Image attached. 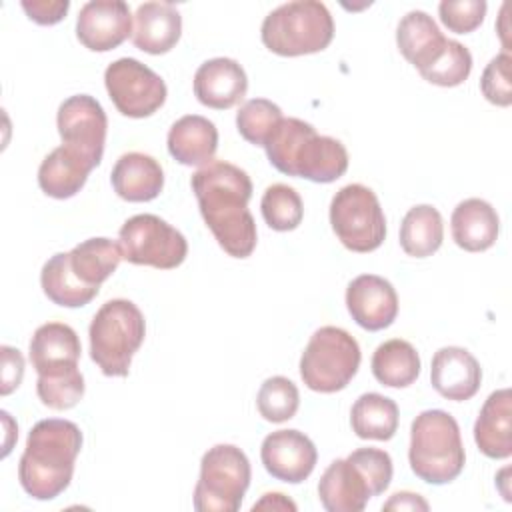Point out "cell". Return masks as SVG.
I'll return each mask as SVG.
<instances>
[{"label": "cell", "instance_id": "6da1fadb", "mask_svg": "<svg viewBox=\"0 0 512 512\" xmlns=\"http://www.w3.org/2000/svg\"><path fill=\"white\" fill-rule=\"evenodd\" d=\"M200 214L220 248L232 258H248L258 242L256 222L248 210L250 176L224 160H212L190 178Z\"/></svg>", "mask_w": 512, "mask_h": 512}, {"label": "cell", "instance_id": "7a4b0ae2", "mask_svg": "<svg viewBox=\"0 0 512 512\" xmlns=\"http://www.w3.org/2000/svg\"><path fill=\"white\" fill-rule=\"evenodd\" d=\"M80 448L82 432L74 422L64 418L36 422L18 462V480L24 492L36 500L60 496L70 486Z\"/></svg>", "mask_w": 512, "mask_h": 512}, {"label": "cell", "instance_id": "3957f363", "mask_svg": "<svg viewBox=\"0 0 512 512\" xmlns=\"http://www.w3.org/2000/svg\"><path fill=\"white\" fill-rule=\"evenodd\" d=\"M268 162L282 174L330 184L348 170V152L332 136H322L300 118H282L264 144Z\"/></svg>", "mask_w": 512, "mask_h": 512}, {"label": "cell", "instance_id": "277c9868", "mask_svg": "<svg viewBox=\"0 0 512 512\" xmlns=\"http://www.w3.org/2000/svg\"><path fill=\"white\" fill-rule=\"evenodd\" d=\"M408 462L412 472L428 484H448L464 470L466 454L460 426L444 410H424L410 426Z\"/></svg>", "mask_w": 512, "mask_h": 512}, {"label": "cell", "instance_id": "5b68a950", "mask_svg": "<svg viewBox=\"0 0 512 512\" xmlns=\"http://www.w3.org/2000/svg\"><path fill=\"white\" fill-rule=\"evenodd\" d=\"M88 336L90 358L100 372L104 376L124 378L146 336L144 314L126 298L108 300L94 314Z\"/></svg>", "mask_w": 512, "mask_h": 512}, {"label": "cell", "instance_id": "8992f818", "mask_svg": "<svg viewBox=\"0 0 512 512\" xmlns=\"http://www.w3.org/2000/svg\"><path fill=\"white\" fill-rule=\"evenodd\" d=\"M260 38L278 56L316 54L332 42L334 20L330 10L318 0L286 2L264 18Z\"/></svg>", "mask_w": 512, "mask_h": 512}, {"label": "cell", "instance_id": "52a82bcc", "mask_svg": "<svg viewBox=\"0 0 512 512\" xmlns=\"http://www.w3.org/2000/svg\"><path fill=\"white\" fill-rule=\"evenodd\" d=\"M360 358V346L350 332L322 326L310 336L300 356V378L314 392L334 394L356 376Z\"/></svg>", "mask_w": 512, "mask_h": 512}, {"label": "cell", "instance_id": "ba28073f", "mask_svg": "<svg viewBox=\"0 0 512 512\" xmlns=\"http://www.w3.org/2000/svg\"><path fill=\"white\" fill-rule=\"evenodd\" d=\"M248 456L234 444H216L200 460L192 502L198 512H236L250 486Z\"/></svg>", "mask_w": 512, "mask_h": 512}, {"label": "cell", "instance_id": "9c48e42d", "mask_svg": "<svg viewBox=\"0 0 512 512\" xmlns=\"http://www.w3.org/2000/svg\"><path fill=\"white\" fill-rule=\"evenodd\" d=\"M330 224L344 248L366 254L386 238V216L374 190L364 184L342 186L330 202Z\"/></svg>", "mask_w": 512, "mask_h": 512}, {"label": "cell", "instance_id": "30bf717a", "mask_svg": "<svg viewBox=\"0 0 512 512\" xmlns=\"http://www.w3.org/2000/svg\"><path fill=\"white\" fill-rule=\"evenodd\" d=\"M124 260L136 266L172 270L186 260L188 242L180 230L156 214L128 218L118 234Z\"/></svg>", "mask_w": 512, "mask_h": 512}, {"label": "cell", "instance_id": "8fae6325", "mask_svg": "<svg viewBox=\"0 0 512 512\" xmlns=\"http://www.w3.org/2000/svg\"><path fill=\"white\" fill-rule=\"evenodd\" d=\"M106 92L128 118H148L166 102L164 80L136 58H118L104 72Z\"/></svg>", "mask_w": 512, "mask_h": 512}, {"label": "cell", "instance_id": "7c38bea8", "mask_svg": "<svg viewBox=\"0 0 512 512\" xmlns=\"http://www.w3.org/2000/svg\"><path fill=\"white\" fill-rule=\"evenodd\" d=\"M56 126L62 146L82 158L92 170L102 162L108 118L96 98L88 94L66 98L58 108Z\"/></svg>", "mask_w": 512, "mask_h": 512}, {"label": "cell", "instance_id": "4fadbf2b", "mask_svg": "<svg viewBox=\"0 0 512 512\" xmlns=\"http://www.w3.org/2000/svg\"><path fill=\"white\" fill-rule=\"evenodd\" d=\"M260 460L272 478L286 484H300L314 472L318 450L300 430H276L262 440Z\"/></svg>", "mask_w": 512, "mask_h": 512}, {"label": "cell", "instance_id": "5bb4252c", "mask_svg": "<svg viewBox=\"0 0 512 512\" xmlns=\"http://www.w3.org/2000/svg\"><path fill=\"white\" fill-rule=\"evenodd\" d=\"M132 34V14L122 0L86 2L76 18V36L92 52L118 48Z\"/></svg>", "mask_w": 512, "mask_h": 512}, {"label": "cell", "instance_id": "9a60e30c", "mask_svg": "<svg viewBox=\"0 0 512 512\" xmlns=\"http://www.w3.org/2000/svg\"><path fill=\"white\" fill-rule=\"evenodd\" d=\"M346 308L360 328L378 332L396 320L398 294L386 278L360 274L346 288Z\"/></svg>", "mask_w": 512, "mask_h": 512}, {"label": "cell", "instance_id": "2e32d148", "mask_svg": "<svg viewBox=\"0 0 512 512\" xmlns=\"http://www.w3.org/2000/svg\"><path fill=\"white\" fill-rule=\"evenodd\" d=\"M430 382L442 398L464 402L480 390L482 368L466 348L444 346L432 356Z\"/></svg>", "mask_w": 512, "mask_h": 512}, {"label": "cell", "instance_id": "e0dca14e", "mask_svg": "<svg viewBox=\"0 0 512 512\" xmlns=\"http://www.w3.org/2000/svg\"><path fill=\"white\" fill-rule=\"evenodd\" d=\"M28 352L36 374L50 376L76 370L82 346L72 326L64 322H46L34 330Z\"/></svg>", "mask_w": 512, "mask_h": 512}, {"label": "cell", "instance_id": "ac0fdd59", "mask_svg": "<svg viewBox=\"0 0 512 512\" xmlns=\"http://www.w3.org/2000/svg\"><path fill=\"white\" fill-rule=\"evenodd\" d=\"M248 90L244 68L232 58H212L198 66L194 74V96L202 106L228 110L236 106Z\"/></svg>", "mask_w": 512, "mask_h": 512}, {"label": "cell", "instance_id": "d6986e66", "mask_svg": "<svg viewBox=\"0 0 512 512\" xmlns=\"http://www.w3.org/2000/svg\"><path fill=\"white\" fill-rule=\"evenodd\" d=\"M318 498L328 512H360L374 496L364 474L348 458H338L320 476Z\"/></svg>", "mask_w": 512, "mask_h": 512}, {"label": "cell", "instance_id": "ffe728a7", "mask_svg": "<svg viewBox=\"0 0 512 512\" xmlns=\"http://www.w3.org/2000/svg\"><path fill=\"white\" fill-rule=\"evenodd\" d=\"M182 34V16L170 2H144L136 8L132 42L146 54L170 52Z\"/></svg>", "mask_w": 512, "mask_h": 512}, {"label": "cell", "instance_id": "44dd1931", "mask_svg": "<svg viewBox=\"0 0 512 512\" xmlns=\"http://www.w3.org/2000/svg\"><path fill=\"white\" fill-rule=\"evenodd\" d=\"M474 442L478 450L494 460L512 454V394L508 388L494 390L480 408L474 422Z\"/></svg>", "mask_w": 512, "mask_h": 512}, {"label": "cell", "instance_id": "7402d4cb", "mask_svg": "<svg viewBox=\"0 0 512 512\" xmlns=\"http://www.w3.org/2000/svg\"><path fill=\"white\" fill-rule=\"evenodd\" d=\"M110 182L126 202H150L164 188V170L156 158L144 152H126L116 160Z\"/></svg>", "mask_w": 512, "mask_h": 512}, {"label": "cell", "instance_id": "603a6c76", "mask_svg": "<svg viewBox=\"0 0 512 512\" xmlns=\"http://www.w3.org/2000/svg\"><path fill=\"white\" fill-rule=\"evenodd\" d=\"M166 144L176 162L202 168L214 160L218 148V130L212 120L200 114H186L170 126Z\"/></svg>", "mask_w": 512, "mask_h": 512}, {"label": "cell", "instance_id": "cb8c5ba5", "mask_svg": "<svg viewBox=\"0 0 512 512\" xmlns=\"http://www.w3.org/2000/svg\"><path fill=\"white\" fill-rule=\"evenodd\" d=\"M450 230L454 242L462 250L484 252L498 240L500 218L490 202L482 198H466L454 208Z\"/></svg>", "mask_w": 512, "mask_h": 512}, {"label": "cell", "instance_id": "d4e9b609", "mask_svg": "<svg viewBox=\"0 0 512 512\" xmlns=\"http://www.w3.org/2000/svg\"><path fill=\"white\" fill-rule=\"evenodd\" d=\"M448 38L440 32L432 16L424 10H410L396 28V44L400 54L420 72L430 66L444 50Z\"/></svg>", "mask_w": 512, "mask_h": 512}, {"label": "cell", "instance_id": "484cf974", "mask_svg": "<svg viewBox=\"0 0 512 512\" xmlns=\"http://www.w3.org/2000/svg\"><path fill=\"white\" fill-rule=\"evenodd\" d=\"M92 168L72 154L68 148H54L38 168L40 190L56 200H66L76 196L88 180Z\"/></svg>", "mask_w": 512, "mask_h": 512}, {"label": "cell", "instance_id": "4316f807", "mask_svg": "<svg viewBox=\"0 0 512 512\" xmlns=\"http://www.w3.org/2000/svg\"><path fill=\"white\" fill-rule=\"evenodd\" d=\"M40 284L48 300L62 308H80L92 302L100 288L86 286L70 268L68 252H58L46 260L40 272Z\"/></svg>", "mask_w": 512, "mask_h": 512}, {"label": "cell", "instance_id": "83f0119b", "mask_svg": "<svg viewBox=\"0 0 512 512\" xmlns=\"http://www.w3.org/2000/svg\"><path fill=\"white\" fill-rule=\"evenodd\" d=\"M372 374L388 388H406L420 376V356L416 348L402 338L382 342L372 354Z\"/></svg>", "mask_w": 512, "mask_h": 512}, {"label": "cell", "instance_id": "f1b7e54d", "mask_svg": "<svg viewBox=\"0 0 512 512\" xmlns=\"http://www.w3.org/2000/svg\"><path fill=\"white\" fill-rule=\"evenodd\" d=\"M352 432L362 440H390L398 430V406L378 392L358 396L350 410Z\"/></svg>", "mask_w": 512, "mask_h": 512}, {"label": "cell", "instance_id": "f546056e", "mask_svg": "<svg viewBox=\"0 0 512 512\" xmlns=\"http://www.w3.org/2000/svg\"><path fill=\"white\" fill-rule=\"evenodd\" d=\"M68 258H70L72 272L86 286L100 288V284L116 272L124 256H122L120 244L112 242L110 238H88L76 244L68 252Z\"/></svg>", "mask_w": 512, "mask_h": 512}, {"label": "cell", "instance_id": "4dcf8cb0", "mask_svg": "<svg viewBox=\"0 0 512 512\" xmlns=\"http://www.w3.org/2000/svg\"><path fill=\"white\" fill-rule=\"evenodd\" d=\"M444 240V222L430 204H418L406 212L400 224V246L412 258L432 256Z\"/></svg>", "mask_w": 512, "mask_h": 512}, {"label": "cell", "instance_id": "1f68e13d", "mask_svg": "<svg viewBox=\"0 0 512 512\" xmlns=\"http://www.w3.org/2000/svg\"><path fill=\"white\" fill-rule=\"evenodd\" d=\"M264 222L276 232L296 230L304 218V204L300 194L288 184H272L264 190L260 200Z\"/></svg>", "mask_w": 512, "mask_h": 512}, {"label": "cell", "instance_id": "d6a6232c", "mask_svg": "<svg viewBox=\"0 0 512 512\" xmlns=\"http://www.w3.org/2000/svg\"><path fill=\"white\" fill-rule=\"evenodd\" d=\"M258 412L264 420L272 424L286 422L294 418L300 406V394L292 380L286 376H272L266 378L256 396Z\"/></svg>", "mask_w": 512, "mask_h": 512}, {"label": "cell", "instance_id": "836d02e7", "mask_svg": "<svg viewBox=\"0 0 512 512\" xmlns=\"http://www.w3.org/2000/svg\"><path fill=\"white\" fill-rule=\"evenodd\" d=\"M282 118L284 116L278 104L268 98H252L236 112V128L246 142L264 146Z\"/></svg>", "mask_w": 512, "mask_h": 512}, {"label": "cell", "instance_id": "e575fe53", "mask_svg": "<svg viewBox=\"0 0 512 512\" xmlns=\"http://www.w3.org/2000/svg\"><path fill=\"white\" fill-rule=\"evenodd\" d=\"M470 72H472L470 50L456 40H448L440 56L430 66L420 70V76L430 84L452 88L466 82Z\"/></svg>", "mask_w": 512, "mask_h": 512}, {"label": "cell", "instance_id": "d590c367", "mask_svg": "<svg viewBox=\"0 0 512 512\" xmlns=\"http://www.w3.org/2000/svg\"><path fill=\"white\" fill-rule=\"evenodd\" d=\"M84 376L82 372L70 370L52 376H38L36 394L40 402L52 410H70L84 396Z\"/></svg>", "mask_w": 512, "mask_h": 512}, {"label": "cell", "instance_id": "8d00e7d4", "mask_svg": "<svg viewBox=\"0 0 512 512\" xmlns=\"http://www.w3.org/2000/svg\"><path fill=\"white\" fill-rule=\"evenodd\" d=\"M510 52L496 54L484 68L480 78V90L484 98L500 108L512 104V84H510Z\"/></svg>", "mask_w": 512, "mask_h": 512}, {"label": "cell", "instance_id": "74e56055", "mask_svg": "<svg viewBox=\"0 0 512 512\" xmlns=\"http://www.w3.org/2000/svg\"><path fill=\"white\" fill-rule=\"evenodd\" d=\"M486 8L484 0H444L438 4V14L450 32L470 34L484 22Z\"/></svg>", "mask_w": 512, "mask_h": 512}, {"label": "cell", "instance_id": "f35d334b", "mask_svg": "<svg viewBox=\"0 0 512 512\" xmlns=\"http://www.w3.org/2000/svg\"><path fill=\"white\" fill-rule=\"evenodd\" d=\"M348 460L364 474L370 484L372 496L382 494L392 480V458L380 448H358L348 454Z\"/></svg>", "mask_w": 512, "mask_h": 512}, {"label": "cell", "instance_id": "ab89813d", "mask_svg": "<svg viewBox=\"0 0 512 512\" xmlns=\"http://www.w3.org/2000/svg\"><path fill=\"white\" fill-rule=\"evenodd\" d=\"M0 356H2L0 394L8 396L20 386L24 378V356L18 348H12V346H2Z\"/></svg>", "mask_w": 512, "mask_h": 512}, {"label": "cell", "instance_id": "60d3db41", "mask_svg": "<svg viewBox=\"0 0 512 512\" xmlns=\"http://www.w3.org/2000/svg\"><path fill=\"white\" fill-rule=\"evenodd\" d=\"M20 6L28 14V18L34 20L36 24L52 26L66 16L70 2L68 0H32V2L24 0Z\"/></svg>", "mask_w": 512, "mask_h": 512}, {"label": "cell", "instance_id": "b9f144b4", "mask_svg": "<svg viewBox=\"0 0 512 512\" xmlns=\"http://www.w3.org/2000/svg\"><path fill=\"white\" fill-rule=\"evenodd\" d=\"M384 510H428V502L414 492H396L384 502Z\"/></svg>", "mask_w": 512, "mask_h": 512}, {"label": "cell", "instance_id": "7bdbcfd3", "mask_svg": "<svg viewBox=\"0 0 512 512\" xmlns=\"http://www.w3.org/2000/svg\"><path fill=\"white\" fill-rule=\"evenodd\" d=\"M296 508L298 506L288 496H284L280 492H268L258 502H254V506H252L254 512L256 510H290V512H296Z\"/></svg>", "mask_w": 512, "mask_h": 512}]
</instances>
